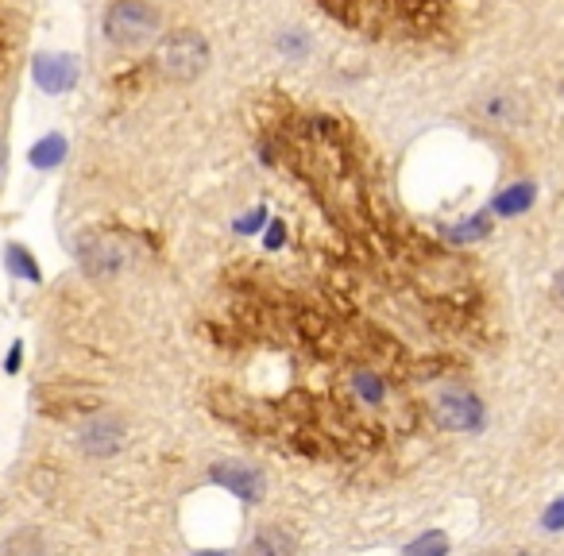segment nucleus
I'll return each instance as SVG.
<instances>
[{
    "label": "nucleus",
    "mask_w": 564,
    "mask_h": 556,
    "mask_svg": "<svg viewBox=\"0 0 564 556\" xmlns=\"http://www.w3.org/2000/svg\"><path fill=\"white\" fill-rule=\"evenodd\" d=\"M340 24L356 28L376 40H414L445 24L453 0H317Z\"/></svg>",
    "instance_id": "obj_1"
},
{
    "label": "nucleus",
    "mask_w": 564,
    "mask_h": 556,
    "mask_svg": "<svg viewBox=\"0 0 564 556\" xmlns=\"http://www.w3.org/2000/svg\"><path fill=\"white\" fill-rule=\"evenodd\" d=\"M105 32L117 47H143L155 40L159 32V12L151 9L148 0H117L105 12Z\"/></svg>",
    "instance_id": "obj_2"
},
{
    "label": "nucleus",
    "mask_w": 564,
    "mask_h": 556,
    "mask_svg": "<svg viewBox=\"0 0 564 556\" xmlns=\"http://www.w3.org/2000/svg\"><path fill=\"white\" fill-rule=\"evenodd\" d=\"M155 58H159V70H163L166 78L189 81L205 70V63H209V43H205L197 32H189V28H182V32H171L163 43H159Z\"/></svg>",
    "instance_id": "obj_3"
},
{
    "label": "nucleus",
    "mask_w": 564,
    "mask_h": 556,
    "mask_svg": "<svg viewBox=\"0 0 564 556\" xmlns=\"http://www.w3.org/2000/svg\"><path fill=\"white\" fill-rule=\"evenodd\" d=\"M82 266H86L94 279H117L128 266V251L120 240H109V236H97L82 248Z\"/></svg>",
    "instance_id": "obj_4"
},
{
    "label": "nucleus",
    "mask_w": 564,
    "mask_h": 556,
    "mask_svg": "<svg viewBox=\"0 0 564 556\" xmlns=\"http://www.w3.org/2000/svg\"><path fill=\"white\" fill-rule=\"evenodd\" d=\"M441 422L453 425V429L460 433H471L484 425V406H479L476 394H464V391H448L445 399H441Z\"/></svg>",
    "instance_id": "obj_5"
},
{
    "label": "nucleus",
    "mask_w": 564,
    "mask_h": 556,
    "mask_svg": "<svg viewBox=\"0 0 564 556\" xmlns=\"http://www.w3.org/2000/svg\"><path fill=\"white\" fill-rule=\"evenodd\" d=\"M120 437H124V425L117 417H94V422L82 429V448L89 456H112L120 448Z\"/></svg>",
    "instance_id": "obj_6"
},
{
    "label": "nucleus",
    "mask_w": 564,
    "mask_h": 556,
    "mask_svg": "<svg viewBox=\"0 0 564 556\" xmlns=\"http://www.w3.org/2000/svg\"><path fill=\"white\" fill-rule=\"evenodd\" d=\"M213 479L248 502H256L259 494H263V476H259L256 468H243V464H217V468H213Z\"/></svg>",
    "instance_id": "obj_7"
},
{
    "label": "nucleus",
    "mask_w": 564,
    "mask_h": 556,
    "mask_svg": "<svg viewBox=\"0 0 564 556\" xmlns=\"http://www.w3.org/2000/svg\"><path fill=\"white\" fill-rule=\"evenodd\" d=\"M78 70H74L70 58H40V81L51 89V94H63V89L74 86Z\"/></svg>",
    "instance_id": "obj_8"
},
{
    "label": "nucleus",
    "mask_w": 564,
    "mask_h": 556,
    "mask_svg": "<svg viewBox=\"0 0 564 556\" xmlns=\"http://www.w3.org/2000/svg\"><path fill=\"white\" fill-rule=\"evenodd\" d=\"M294 553V541L286 537L282 530H263L251 537L248 556H291Z\"/></svg>",
    "instance_id": "obj_9"
},
{
    "label": "nucleus",
    "mask_w": 564,
    "mask_h": 556,
    "mask_svg": "<svg viewBox=\"0 0 564 556\" xmlns=\"http://www.w3.org/2000/svg\"><path fill=\"white\" fill-rule=\"evenodd\" d=\"M0 556H47V545H43L40 530H20L17 537L4 541V553Z\"/></svg>",
    "instance_id": "obj_10"
},
{
    "label": "nucleus",
    "mask_w": 564,
    "mask_h": 556,
    "mask_svg": "<svg viewBox=\"0 0 564 556\" xmlns=\"http://www.w3.org/2000/svg\"><path fill=\"white\" fill-rule=\"evenodd\" d=\"M448 553V537L445 533H422L414 545H406V556H445Z\"/></svg>",
    "instance_id": "obj_11"
},
{
    "label": "nucleus",
    "mask_w": 564,
    "mask_h": 556,
    "mask_svg": "<svg viewBox=\"0 0 564 556\" xmlns=\"http://www.w3.org/2000/svg\"><path fill=\"white\" fill-rule=\"evenodd\" d=\"M530 201H533V189L530 186H514L510 194L499 197V212H522Z\"/></svg>",
    "instance_id": "obj_12"
},
{
    "label": "nucleus",
    "mask_w": 564,
    "mask_h": 556,
    "mask_svg": "<svg viewBox=\"0 0 564 556\" xmlns=\"http://www.w3.org/2000/svg\"><path fill=\"white\" fill-rule=\"evenodd\" d=\"M58 159H63V140H47L35 148V166H51V163H58Z\"/></svg>",
    "instance_id": "obj_13"
},
{
    "label": "nucleus",
    "mask_w": 564,
    "mask_h": 556,
    "mask_svg": "<svg viewBox=\"0 0 564 556\" xmlns=\"http://www.w3.org/2000/svg\"><path fill=\"white\" fill-rule=\"evenodd\" d=\"M356 386L368 394V402H383V386H379L371 375H356Z\"/></svg>",
    "instance_id": "obj_14"
},
{
    "label": "nucleus",
    "mask_w": 564,
    "mask_h": 556,
    "mask_svg": "<svg viewBox=\"0 0 564 556\" xmlns=\"http://www.w3.org/2000/svg\"><path fill=\"white\" fill-rule=\"evenodd\" d=\"M545 525H549V530H564V499L556 502V506H549Z\"/></svg>",
    "instance_id": "obj_15"
},
{
    "label": "nucleus",
    "mask_w": 564,
    "mask_h": 556,
    "mask_svg": "<svg viewBox=\"0 0 564 556\" xmlns=\"http://www.w3.org/2000/svg\"><path fill=\"white\" fill-rule=\"evenodd\" d=\"M553 291H556V302H561V306H564V271L556 274V286H553Z\"/></svg>",
    "instance_id": "obj_16"
},
{
    "label": "nucleus",
    "mask_w": 564,
    "mask_h": 556,
    "mask_svg": "<svg viewBox=\"0 0 564 556\" xmlns=\"http://www.w3.org/2000/svg\"><path fill=\"white\" fill-rule=\"evenodd\" d=\"M0 163H4V148H0Z\"/></svg>",
    "instance_id": "obj_17"
}]
</instances>
